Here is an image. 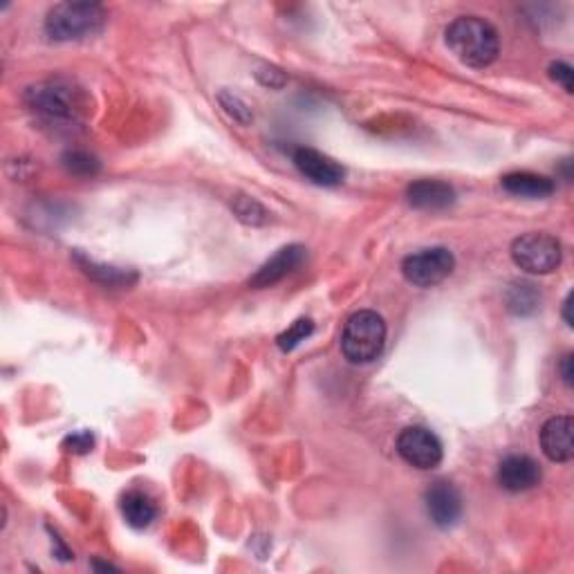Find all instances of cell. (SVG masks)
Wrapping results in <instances>:
<instances>
[{"label":"cell","mask_w":574,"mask_h":574,"mask_svg":"<svg viewBox=\"0 0 574 574\" xmlns=\"http://www.w3.org/2000/svg\"><path fill=\"white\" fill-rule=\"evenodd\" d=\"M447 45L453 57L469 68L492 66L501 52L496 27L480 16L456 18L447 27Z\"/></svg>","instance_id":"obj_1"},{"label":"cell","mask_w":574,"mask_h":574,"mask_svg":"<svg viewBox=\"0 0 574 574\" xmlns=\"http://www.w3.org/2000/svg\"><path fill=\"white\" fill-rule=\"evenodd\" d=\"M106 9L97 3H59L45 16V34L52 41H83L104 30Z\"/></svg>","instance_id":"obj_2"},{"label":"cell","mask_w":574,"mask_h":574,"mask_svg":"<svg viewBox=\"0 0 574 574\" xmlns=\"http://www.w3.org/2000/svg\"><path fill=\"white\" fill-rule=\"evenodd\" d=\"M386 344V323L373 310H359L346 321L341 335V353L355 366H366L382 355Z\"/></svg>","instance_id":"obj_3"},{"label":"cell","mask_w":574,"mask_h":574,"mask_svg":"<svg viewBox=\"0 0 574 574\" xmlns=\"http://www.w3.org/2000/svg\"><path fill=\"white\" fill-rule=\"evenodd\" d=\"M25 101L34 110L48 115L52 119H68V122H77L88 113V99L83 90L74 86L72 81L66 79H52L36 83V86L27 88Z\"/></svg>","instance_id":"obj_4"},{"label":"cell","mask_w":574,"mask_h":574,"mask_svg":"<svg viewBox=\"0 0 574 574\" xmlns=\"http://www.w3.org/2000/svg\"><path fill=\"white\" fill-rule=\"evenodd\" d=\"M512 261L527 274H550L561 265V243L543 231H532L514 240Z\"/></svg>","instance_id":"obj_5"},{"label":"cell","mask_w":574,"mask_h":574,"mask_svg":"<svg viewBox=\"0 0 574 574\" xmlns=\"http://www.w3.org/2000/svg\"><path fill=\"white\" fill-rule=\"evenodd\" d=\"M453 267H456V258L447 247H431L406 256L402 261V274L415 287H435L449 279Z\"/></svg>","instance_id":"obj_6"},{"label":"cell","mask_w":574,"mask_h":574,"mask_svg":"<svg viewBox=\"0 0 574 574\" xmlns=\"http://www.w3.org/2000/svg\"><path fill=\"white\" fill-rule=\"evenodd\" d=\"M397 453L411 467L429 471L442 462V442L438 435L424 427H406L397 435Z\"/></svg>","instance_id":"obj_7"},{"label":"cell","mask_w":574,"mask_h":574,"mask_svg":"<svg viewBox=\"0 0 574 574\" xmlns=\"http://www.w3.org/2000/svg\"><path fill=\"white\" fill-rule=\"evenodd\" d=\"M424 505H427V514L433 525L442 527V530H449L462 516V496L447 480H438L427 489Z\"/></svg>","instance_id":"obj_8"},{"label":"cell","mask_w":574,"mask_h":574,"mask_svg":"<svg viewBox=\"0 0 574 574\" xmlns=\"http://www.w3.org/2000/svg\"><path fill=\"white\" fill-rule=\"evenodd\" d=\"M294 164L301 175H305L312 184H319V187H339L346 178L344 166L321 151H314V148H296Z\"/></svg>","instance_id":"obj_9"},{"label":"cell","mask_w":574,"mask_h":574,"mask_svg":"<svg viewBox=\"0 0 574 574\" xmlns=\"http://www.w3.org/2000/svg\"><path fill=\"white\" fill-rule=\"evenodd\" d=\"M541 465L530 456H507L498 467V483L512 494L530 492L541 483Z\"/></svg>","instance_id":"obj_10"},{"label":"cell","mask_w":574,"mask_h":574,"mask_svg":"<svg viewBox=\"0 0 574 574\" xmlns=\"http://www.w3.org/2000/svg\"><path fill=\"white\" fill-rule=\"evenodd\" d=\"M305 256H308V252H305L303 245H287L279 249V252L265 265H261V270L249 279V285H252L254 290H265V287L276 285L283 281L287 274H292L296 267L305 261Z\"/></svg>","instance_id":"obj_11"},{"label":"cell","mask_w":574,"mask_h":574,"mask_svg":"<svg viewBox=\"0 0 574 574\" xmlns=\"http://www.w3.org/2000/svg\"><path fill=\"white\" fill-rule=\"evenodd\" d=\"M574 422L570 415H557L543 424L541 429V449L552 462H570L574 458L572 444Z\"/></svg>","instance_id":"obj_12"},{"label":"cell","mask_w":574,"mask_h":574,"mask_svg":"<svg viewBox=\"0 0 574 574\" xmlns=\"http://www.w3.org/2000/svg\"><path fill=\"white\" fill-rule=\"evenodd\" d=\"M409 205L422 211H440L456 202V191L447 182L440 180H418L406 189Z\"/></svg>","instance_id":"obj_13"},{"label":"cell","mask_w":574,"mask_h":574,"mask_svg":"<svg viewBox=\"0 0 574 574\" xmlns=\"http://www.w3.org/2000/svg\"><path fill=\"white\" fill-rule=\"evenodd\" d=\"M503 189L512 196L518 198H530V200H541L548 198L554 193V182L545 175H536L530 171H516V173H507L501 180Z\"/></svg>","instance_id":"obj_14"},{"label":"cell","mask_w":574,"mask_h":574,"mask_svg":"<svg viewBox=\"0 0 574 574\" xmlns=\"http://www.w3.org/2000/svg\"><path fill=\"white\" fill-rule=\"evenodd\" d=\"M122 514L124 521L135 527V530H144L151 525L157 516V507L153 498L144 492H128L122 498Z\"/></svg>","instance_id":"obj_15"},{"label":"cell","mask_w":574,"mask_h":574,"mask_svg":"<svg viewBox=\"0 0 574 574\" xmlns=\"http://www.w3.org/2000/svg\"><path fill=\"white\" fill-rule=\"evenodd\" d=\"M507 308L514 314H532L539 308V292L530 283H516L507 292Z\"/></svg>","instance_id":"obj_16"},{"label":"cell","mask_w":574,"mask_h":574,"mask_svg":"<svg viewBox=\"0 0 574 574\" xmlns=\"http://www.w3.org/2000/svg\"><path fill=\"white\" fill-rule=\"evenodd\" d=\"M312 332H314V323L310 319H299V321H294L285 332H281L279 339H276V344H279L283 353H292V350L299 348L303 341L312 335Z\"/></svg>","instance_id":"obj_17"},{"label":"cell","mask_w":574,"mask_h":574,"mask_svg":"<svg viewBox=\"0 0 574 574\" xmlns=\"http://www.w3.org/2000/svg\"><path fill=\"white\" fill-rule=\"evenodd\" d=\"M63 166H66L72 175H79V178H92V175L99 173L97 157L86 151H68L63 155Z\"/></svg>","instance_id":"obj_18"},{"label":"cell","mask_w":574,"mask_h":574,"mask_svg":"<svg viewBox=\"0 0 574 574\" xmlns=\"http://www.w3.org/2000/svg\"><path fill=\"white\" fill-rule=\"evenodd\" d=\"M234 211L240 220L247 222V225H263V222L267 220V211L258 205L254 198H247V196L236 198Z\"/></svg>","instance_id":"obj_19"},{"label":"cell","mask_w":574,"mask_h":574,"mask_svg":"<svg viewBox=\"0 0 574 574\" xmlns=\"http://www.w3.org/2000/svg\"><path fill=\"white\" fill-rule=\"evenodd\" d=\"M218 99H220V106L225 108V113L229 117H234L238 124H249L254 119L252 110H249V106L240 97L231 95V92H220Z\"/></svg>","instance_id":"obj_20"},{"label":"cell","mask_w":574,"mask_h":574,"mask_svg":"<svg viewBox=\"0 0 574 574\" xmlns=\"http://www.w3.org/2000/svg\"><path fill=\"white\" fill-rule=\"evenodd\" d=\"M92 447H95V438H92L90 431H77L70 433L66 440H63V449L70 453H77V456H83V453H90Z\"/></svg>","instance_id":"obj_21"},{"label":"cell","mask_w":574,"mask_h":574,"mask_svg":"<svg viewBox=\"0 0 574 574\" xmlns=\"http://www.w3.org/2000/svg\"><path fill=\"white\" fill-rule=\"evenodd\" d=\"M548 72H550V79L557 81L559 86H563V90L574 92V83H572L574 70H572V66H568V63H563V61H554L552 66L548 68Z\"/></svg>","instance_id":"obj_22"},{"label":"cell","mask_w":574,"mask_h":574,"mask_svg":"<svg viewBox=\"0 0 574 574\" xmlns=\"http://www.w3.org/2000/svg\"><path fill=\"white\" fill-rule=\"evenodd\" d=\"M559 370H561V377H563V382H566V386H572L574 370H572V355H570V353L561 359Z\"/></svg>","instance_id":"obj_23"},{"label":"cell","mask_w":574,"mask_h":574,"mask_svg":"<svg viewBox=\"0 0 574 574\" xmlns=\"http://www.w3.org/2000/svg\"><path fill=\"white\" fill-rule=\"evenodd\" d=\"M570 308H572V294L566 296V303H563V317H566V323L572 328V317H570Z\"/></svg>","instance_id":"obj_24"},{"label":"cell","mask_w":574,"mask_h":574,"mask_svg":"<svg viewBox=\"0 0 574 574\" xmlns=\"http://www.w3.org/2000/svg\"><path fill=\"white\" fill-rule=\"evenodd\" d=\"M95 568H97V570H117V568H113V566H106V563H95Z\"/></svg>","instance_id":"obj_25"}]
</instances>
